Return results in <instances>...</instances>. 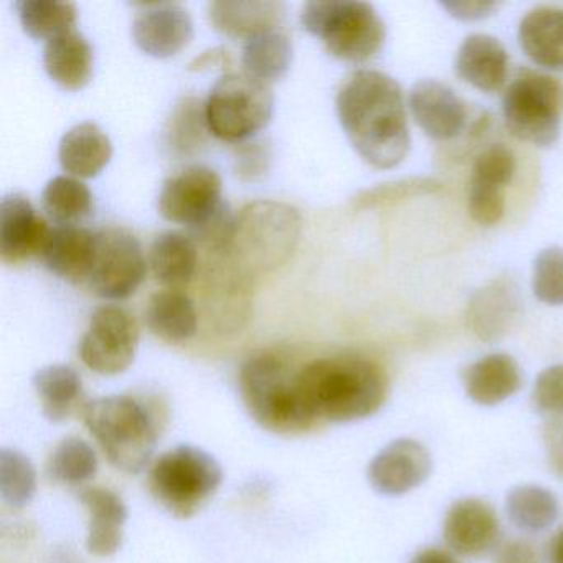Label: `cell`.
Listing matches in <instances>:
<instances>
[{"instance_id": "obj_1", "label": "cell", "mask_w": 563, "mask_h": 563, "mask_svg": "<svg viewBox=\"0 0 563 563\" xmlns=\"http://www.w3.org/2000/svg\"><path fill=\"white\" fill-rule=\"evenodd\" d=\"M339 121L358 156L375 169L404 163L411 140L400 85L375 70L355 71L335 98Z\"/></svg>"}, {"instance_id": "obj_2", "label": "cell", "mask_w": 563, "mask_h": 563, "mask_svg": "<svg viewBox=\"0 0 563 563\" xmlns=\"http://www.w3.org/2000/svg\"><path fill=\"white\" fill-rule=\"evenodd\" d=\"M299 394L316 421L347 423L372 417L387 400V372L371 358H318L296 374Z\"/></svg>"}, {"instance_id": "obj_3", "label": "cell", "mask_w": 563, "mask_h": 563, "mask_svg": "<svg viewBox=\"0 0 563 563\" xmlns=\"http://www.w3.org/2000/svg\"><path fill=\"white\" fill-rule=\"evenodd\" d=\"M239 382L245 407L265 430L291 437L318 423L302 401L296 374L276 355L250 357L242 365Z\"/></svg>"}, {"instance_id": "obj_4", "label": "cell", "mask_w": 563, "mask_h": 563, "mask_svg": "<svg viewBox=\"0 0 563 563\" xmlns=\"http://www.w3.org/2000/svg\"><path fill=\"white\" fill-rule=\"evenodd\" d=\"M84 418L114 467L136 474L150 463L156 451V423L136 398L111 395L87 401Z\"/></svg>"}, {"instance_id": "obj_5", "label": "cell", "mask_w": 563, "mask_h": 563, "mask_svg": "<svg viewBox=\"0 0 563 563\" xmlns=\"http://www.w3.org/2000/svg\"><path fill=\"white\" fill-rule=\"evenodd\" d=\"M301 22L309 34L321 38L329 54L352 64L372 60L387 37V29L374 5L355 0L308 2Z\"/></svg>"}, {"instance_id": "obj_6", "label": "cell", "mask_w": 563, "mask_h": 563, "mask_svg": "<svg viewBox=\"0 0 563 563\" xmlns=\"http://www.w3.org/2000/svg\"><path fill=\"white\" fill-rule=\"evenodd\" d=\"M301 235L298 210L278 202H255L236 217L229 252L253 273H268L288 262Z\"/></svg>"}, {"instance_id": "obj_7", "label": "cell", "mask_w": 563, "mask_h": 563, "mask_svg": "<svg viewBox=\"0 0 563 563\" xmlns=\"http://www.w3.org/2000/svg\"><path fill=\"white\" fill-rule=\"evenodd\" d=\"M222 479V466L212 454L184 444L157 457L151 467L150 489L167 512L189 519L212 499Z\"/></svg>"}, {"instance_id": "obj_8", "label": "cell", "mask_w": 563, "mask_h": 563, "mask_svg": "<svg viewBox=\"0 0 563 563\" xmlns=\"http://www.w3.org/2000/svg\"><path fill=\"white\" fill-rule=\"evenodd\" d=\"M503 114L507 130L517 140L539 147L552 146L562 128V81L523 68L504 91Z\"/></svg>"}, {"instance_id": "obj_9", "label": "cell", "mask_w": 563, "mask_h": 563, "mask_svg": "<svg viewBox=\"0 0 563 563\" xmlns=\"http://www.w3.org/2000/svg\"><path fill=\"white\" fill-rule=\"evenodd\" d=\"M273 110L275 98L268 85L249 75H225L207 100V130L227 143L245 141L268 126Z\"/></svg>"}, {"instance_id": "obj_10", "label": "cell", "mask_w": 563, "mask_h": 563, "mask_svg": "<svg viewBox=\"0 0 563 563\" xmlns=\"http://www.w3.org/2000/svg\"><path fill=\"white\" fill-rule=\"evenodd\" d=\"M147 265L140 240L123 229L97 233L88 286L104 299H126L143 285Z\"/></svg>"}, {"instance_id": "obj_11", "label": "cell", "mask_w": 563, "mask_h": 563, "mask_svg": "<svg viewBox=\"0 0 563 563\" xmlns=\"http://www.w3.org/2000/svg\"><path fill=\"white\" fill-rule=\"evenodd\" d=\"M140 335V325L130 311L120 306H101L81 339V361L100 375L123 374L136 358Z\"/></svg>"}, {"instance_id": "obj_12", "label": "cell", "mask_w": 563, "mask_h": 563, "mask_svg": "<svg viewBox=\"0 0 563 563\" xmlns=\"http://www.w3.org/2000/svg\"><path fill=\"white\" fill-rule=\"evenodd\" d=\"M223 203L219 174L209 167L192 166L164 183L159 212L169 222L196 229L216 216Z\"/></svg>"}, {"instance_id": "obj_13", "label": "cell", "mask_w": 563, "mask_h": 563, "mask_svg": "<svg viewBox=\"0 0 563 563\" xmlns=\"http://www.w3.org/2000/svg\"><path fill=\"white\" fill-rule=\"evenodd\" d=\"M443 537L450 552L477 559L499 545V517L486 500L464 497L448 509Z\"/></svg>"}, {"instance_id": "obj_14", "label": "cell", "mask_w": 563, "mask_h": 563, "mask_svg": "<svg viewBox=\"0 0 563 563\" xmlns=\"http://www.w3.org/2000/svg\"><path fill=\"white\" fill-rule=\"evenodd\" d=\"M431 467V454L423 444L400 438L372 460L368 481L384 496H404L430 477Z\"/></svg>"}, {"instance_id": "obj_15", "label": "cell", "mask_w": 563, "mask_h": 563, "mask_svg": "<svg viewBox=\"0 0 563 563\" xmlns=\"http://www.w3.org/2000/svg\"><path fill=\"white\" fill-rule=\"evenodd\" d=\"M411 117L428 137L451 141L466 128V103L448 85L437 80L418 81L408 97Z\"/></svg>"}, {"instance_id": "obj_16", "label": "cell", "mask_w": 563, "mask_h": 563, "mask_svg": "<svg viewBox=\"0 0 563 563\" xmlns=\"http://www.w3.org/2000/svg\"><path fill=\"white\" fill-rule=\"evenodd\" d=\"M133 37L137 47L151 57H174L192 41V19L179 4L143 5V11L134 18Z\"/></svg>"}, {"instance_id": "obj_17", "label": "cell", "mask_w": 563, "mask_h": 563, "mask_svg": "<svg viewBox=\"0 0 563 563\" xmlns=\"http://www.w3.org/2000/svg\"><path fill=\"white\" fill-rule=\"evenodd\" d=\"M51 227L37 216L31 200L21 194L5 196L0 203V255L5 263H21L42 255Z\"/></svg>"}, {"instance_id": "obj_18", "label": "cell", "mask_w": 563, "mask_h": 563, "mask_svg": "<svg viewBox=\"0 0 563 563\" xmlns=\"http://www.w3.org/2000/svg\"><path fill=\"white\" fill-rule=\"evenodd\" d=\"M520 305L519 289L512 279H494L471 299L467 325L481 341H497L512 328Z\"/></svg>"}, {"instance_id": "obj_19", "label": "cell", "mask_w": 563, "mask_h": 563, "mask_svg": "<svg viewBox=\"0 0 563 563\" xmlns=\"http://www.w3.org/2000/svg\"><path fill=\"white\" fill-rule=\"evenodd\" d=\"M81 504L90 514L88 523V552L97 556H110L121 549L128 507L120 496L104 487H88L81 490Z\"/></svg>"}, {"instance_id": "obj_20", "label": "cell", "mask_w": 563, "mask_h": 563, "mask_svg": "<svg viewBox=\"0 0 563 563\" xmlns=\"http://www.w3.org/2000/svg\"><path fill=\"white\" fill-rule=\"evenodd\" d=\"M509 57L497 38L486 34H473L464 38L456 55L457 77L476 90H500L506 84Z\"/></svg>"}, {"instance_id": "obj_21", "label": "cell", "mask_w": 563, "mask_h": 563, "mask_svg": "<svg viewBox=\"0 0 563 563\" xmlns=\"http://www.w3.org/2000/svg\"><path fill=\"white\" fill-rule=\"evenodd\" d=\"M97 233L77 225H58L48 233L42 250L45 265L70 283H87L93 265Z\"/></svg>"}, {"instance_id": "obj_22", "label": "cell", "mask_w": 563, "mask_h": 563, "mask_svg": "<svg viewBox=\"0 0 563 563\" xmlns=\"http://www.w3.org/2000/svg\"><path fill=\"white\" fill-rule=\"evenodd\" d=\"M209 18L220 34L249 41L253 35L275 31L285 18V4L269 0H219L209 5Z\"/></svg>"}, {"instance_id": "obj_23", "label": "cell", "mask_w": 563, "mask_h": 563, "mask_svg": "<svg viewBox=\"0 0 563 563\" xmlns=\"http://www.w3.org/2000/svg\"><path fill=\"white\" fill-rule=\"evenodd\" d=\"M463 384L474 404L494 407L517 394L522 385V374L510 355L489 354L464 371Z\"/></svg>"}, {"instance_id": "obj_24", "label": "cell", "mask_w": 563, "mask_h": 563, "mask_svg": "<svg viewBox=\"0 0 563 563\" xmlns=\"http://www.w3.org/2000/svg\"><path fill=\"white\" fill-rule=\"evenodd\" d=\"M44 67L48 77L68 91L81 90L93 75V48L78 31H68L47 42Z\"/></svg>"}, {"instance_id": "obj_25", "label": "cell", "mask_w": 563, "mask_h": 563, "mask_svg": "<svg viewBox=\"0 0 563 563\" xmlns=\"http://www.w3.org/2000/svg\"><path fill=\"white\" fill-rule=\"evenodd\" d=\"M113 157V144L95 123H81L62 137L58 159L65 173L78 179H93Z\"/></svg>"}, {"instance_id": "obj_26", "label": "cell", "mask_w": 563, "mask_h": 563, "mask_svg": "<svg viewBox=\"0 0 563 563\" xmlns=\"http://www.w3.org/2000/svg\"><path fill=\"white\" fill-rule=\"evenodd\" d=\"M519 42L533 64L563 70V9L537 8L522 19Z\"/></svg>"}, {"instance_id": "obj_27", "label": "cell", "mask_w": 563, "mask_h": 563, "mask_svg": "<svg viewBox=\"0 0 563 563\" xmlns=\"http://www.w3.org/2000/svg\"><path fill=\"white\" fill-rule=\"evenodd\" d=\"M146 322L153 334L170 344L190 341L199 328L192 299L179 289L156 292L147 305Z\"/></svg>"}, {"instance_id": "obj_28", "label": "cell", "mask_w": 563, "mask_h": 563, "mask_svg": "<svg viewBox=\"0 0 563 563\" xmlns=\"http://www.w3.org/2000/svg\"><path fill=\"white\" fill-rule=\"evenodd\" d=\"M199 253L196 242L179 232H166L154 240L150 252V265L157 282L170 289L189 285L196 275Z\"/></svg>"}, {"instance_id": "obj_29", "label": "cell", "mask_w": 563, "mask_h": 563, "mask_svg": "<svg viewBox=\"0 0 563 563\" xmlns=\"http://www.w3.org/2000/svg\"><path fill=\"white\" fill-rule=\"evenodd\" d=\"M34 387L51 421L67 420L85 404L84 382L75 368L68 365H48L34 375Z\"/></svg>"}, {"instance_id": "obj_30", "label": "cell", "mask_w": 563, "mask_h": 563, "mask_svg": "<svg viewBox=\"0 0 563 563\" xmlns=\"http://www.w3.org/2000/svg\"><path fill=\"white\" fill-rule=\"evenodd\" d=\"M292 62V45L279 31L253 35L243 45L242 64L245 75L269 85L288 74Z\"/></svg>"}, {"instance_id": "obj_31", "label": "cell", "mask_w": 563, "mask_h": 563, "mask_svg": "<svg viewBox=\"0 0 563 563\" xmlns=\"http://www.w3.org/2000/svg\"><path fill=\"white\" fill-rule=\"evenodd\" d=\"M506 510L514 526L526 532H542L559 517V500L552 490L526 484L507 494Z\"/></svg>"}, {"instance_id": "obj_32", "label": "cell", "mask_w": 563, "mask_h": 563, "mask_svg": "<svg viewBox=\"0 0 563 563\" xmlns=\"http://www.w3.org/2000/svg\"><path fill=\"white\" fill-rule=\"evenodd\" d=\"M42 206L58 225H77L93 212V196L80 179L58 176L45 186Z\"/></svg>"}, {"instance_id": "obj_33", "label": "cell", "mask_w": 563, "mask_h": 563, "mask_svg": "<svg viewBox=\"0 0 563 563\" xmlns=\"http://www.w3.org/2000/svg\"><path fill=\"white\" fill-rule=\"evenodd\" d=\"M22 27L37 41H52L77 24V5L58 0H19L15 2Z\"/></svg>"}, {"instance_id": "obj_34", "label": "cell", "mask_w": 563, "mask_h": 563, "mask_svg": "<svg viewBox=\"0 0 563 563\" xmlns=\"http://www.w3.org/2000/svg\"><path fill=\"white\" fill-rule=\"evenodd\" d=\"M98 471V457L93 448L80 438L62 441L51 460L47 473L52 481L65 484H81L93 479Z\"/></svg>"}, {"instance_id": "obj_35", "label": "cell", "mask_w": 563, "mask_h": 563, "mask_svg": "<svg viewBox=\"0 0 563 563\" xmlns=\"http://www.w3.org/2000/svg\"><path fill=\"white\" fill-rule=\"evenodd\" d=\"M37 490V471L31 457L18 450H0V494L11 507L27 506Z\"/></svg>"}, {"instance_id": "obj_36", "label": "cell", "mask_w": 563, "mask_h": 563, "mask_svg": "<svg viewBox=\"0 0 563 563\" xmlns=\"http://www.w3.org/2000/svg\"><path fill=\"white\" fill-rule=\"evenodd\" d=\"M441 189L443 186L440 180L431 177H408V179L394 180V183L380 184L364 190L355 197L354 207L357 210L380 209L404 200L434 196L441 192Z\"/></svg>"}, {"instance_id": "obj_37", "label": "cell", "mask_w": 563, "mask_h": 563, "mask_svg": "<svg viewBox=\"0 0 563 563\" xmlns=\"http://www.w3.org/2000/svg\"><path fill=\"white\" fill-rule=\"evenodd\" d=\"M533 295L549 306L563 305V250L550 246L533 262Z\"/></svg>"}, {"instance_id": "obj_38", "label": "cell", "mask_w": 563, "mask_h": 563, "mask_svg": "<svg viewBox=\"0 0 563 563\" xmlns=\"http://www.w3.org/2000/svg\"><path fill=\"white\" fill-rule=\"evenodd\" d=\"M516 156L509 147L504 144H496L484 150L474 159L471 179L474 183L486 184V186L506 189L516 176Z\"/></svg>"}, {"instance_id": "obj_39", "label": "cell", "mask_w": 563, "mask_h": 563, "mask_svg": "<svg viewBox=\"0 0 563 563\" xmlns=\"http://www.w3.org/2000/svg\"><path fill=\"white\" fill-rule=\"evenodd\" d=\"M467 212H470L471 219L479 225H496L506 213V194H504V189L470 180Z\"/></svg>"}, {"instance_id": "obj_40", "label": "cell", "mask_w": 563, "mask_h": 563, "mask_svg": "<svg viewBox=\"0 0 563 563\" xmlns=\"http://www.w3.org/2000/svg\"><path fill=\"white\" fill-rule=\"evenodd\" d=\"M532 398L542 413L549 417L563 415V365H552L537 377Z\"/></svg>"}, {"instance_id": "obj_41", "label": "cell", "mask_w": 563, "mask_h": 563, "mask_svg": "<svg viewBox=\"0 0 563 563\" xmlns=\"http://www.w3.org/2000/svg\"><path fill=\"white\" fill-rule=\"evenodd\" d=\"M197 107H200L197 101L186 100L177 110L176 118H174V130L170 133L177 150H189L202 140V124L207 126L206 108L200 113V108Z\"/></svg>"}, {"instance_id": "obj_42", "label": "cell", "mask_w": 563, "mask_h": 563, "mask_svg": "<svg viewBox=\"0 0 563 563\" xmlns=\"http://www.w3.org/2000/svg\"><path fill=\"white\" fill-rule=\"evenodd\" d=\"M494 563H542L539 549L529 540L509 539L494 550Z\"/></svg>"}, {"instance_id": "obj_43", "label": "cell", "mask_w": 563, "mask_h": 563, "mask_svg": "<svg viewBox=\"0 0 563 563\" xmlns=\"http://www.w3.org/2000/svg\"><path fill=\"white\" fill-rule=\"evenodd\" d=\"M543 443H545L550 467L563 479V415L550 417L547 420L543 427Z\"/></svg>"}, {"instance_id": "obj_44", "label": "cell", "mask_w": 563, "mask_h": 563, "mask_svg": "<svg viewBox=\"0 0 563 563\" xmlns=\"http://www.w3.org/2000/svg\"><path fill=\"white\" fill-rule=\"evenodd\" d=\"M441 8L451 15V18L457 19V21H481V19L487 18L493 14L494 9L497 8L494 2H441Z\"/></svg>"}, {"instance_id": "obj_45", "label": "cell", "mask_w": 563, "mask_h": 563, "mask_svg": "<svg viewBox=\"0 0 563 563\" xmlns=\"http://www.w3.org/2000/svg\"><path fill=\"white\" fill-rule=\"evenodd\" d=\"M410 563H460L456 556L450 550L438 549V547H430V549L421 550L417 555L411 559Z\"/></svg>"}, {"instance_id": "obj_46", "label": "cell", "mask_w": 563, "mask_h": 563, "mask_svg": "<svg viewBox=\"0 0 563 563\" xmlns=\"http://www.w3.org/2000/svg\"><path fill=\"white\" fill-rule=\"evenodd\" d=\"M547 556H549V563H563V529L550 540Z\"/></svg>"}]
</instances>
